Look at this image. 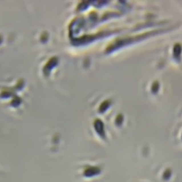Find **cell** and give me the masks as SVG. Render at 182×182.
Segmentation results:
<instances>
[{"label": "cell", "mask_w": 182, "mask_h": 182, "mask_svg": "<svg viewBox=\"0 0 182 182\" xmlns=\"http://www.w3.org/2000/svg\"><path fill=\"white\" fill-rule=\"evenodd\" d=\"M96 129L97 130L98 133H100L101 136L104 135V130H103V125L100 121H97L96 122Z\"/></svg>", "instance_id": "cell-1"}]
</instances>
